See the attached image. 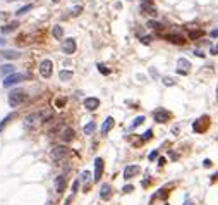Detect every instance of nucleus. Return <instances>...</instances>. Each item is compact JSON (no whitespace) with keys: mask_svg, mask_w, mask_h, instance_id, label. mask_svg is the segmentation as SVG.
I'll use <instances>...</instances> for the list:
<instances>
[{"mask_svg":"<svg viewBox=\"0 0 218 205\" xmlns=\"http://www.w3.org/2000/svg\"><path fill=\"white\" fill-rule=\"evenodd\" d=\"M201 36H203V31H201V30L189 31V38H191V40H198V38H201Z\"/></svg>","mask_w":218,"mask_h":205,"instance_id":"31","label":"nucleus"},{"mask_svg":"<svg viewBox=\"0 0 218 205\" xmlns=\"http://www.w3.org/2000/svg\"><path fill=\"white\" fill-rule=\"evenodd\" d=\"M101 174H103V159L96 157V159H95V178H93V181L98 183L100 178H101Z\"/></svg>","mask_w":218,"mask_h":205,"instance_id":"8","label":"nucleus"},{"mask_svg":"<svg viewBox=\"0 0 218 205\" xmlns=\"http://www.w3.org/2000/svg\"><path fill=\"white\" fill-rule=\"evenodd\" d=\"M156 157H158V152H156V150H153V152L149 153V157H148V159H149V161H155Z\"/></svg>","mask_w":218,"mask_h":205,"instance_id":"38","label":"nucleus"},{"mask_svg":"<svg viewBox=\"0 0 218 205\" xmlns=\"http://www.w3.org/2000/svg\"><path fill=\"white\" fill-rule=\"evenodd\" d=\"M216 100H218V88H216Z\"/></svg>","mask_w":218,"mask_h":205,"instance_id":"48","label":"nucleus"},{"mask_svg":"<svg viewBox=\"0 0 218 205\" xmlns=\"http://www.w3.org/2000/svg\"><path fill=\"white\" fill-rule=\"evenodd\" d=\"M17 26H19V22H9L7 26H2V33L4 35H7V33H14L16 30H17Z\"/></svg>","mask_w":218,"mask_h":205,"instance_id":"21","label":"nucleus"},{"mask_svg":"<svg viewBox=\"0 0 218 205\" xmlns=\"http://www.w3.org/2000/svg\"><path fill=\"white\" fill-rule=\"evenodd\" d=\"M210 36H211V38H218V30H213V31L210 33Z\"/></svg>","mask_w":218,"mask_h":205,"instance_id":"41","label":"nucleus"},{"mask_svg":"<svg viewBox=\"0 0 218 205\" xmlns=\"http://www.w3.org/2000/svg\"><path fill=\"white\" fill-rule=\"evenodd\" d=\"M70 198H72V197H69V198H67V200H65V203H64V205H69V202H70Z\"/></svg>","mask_w":218,"mask_h":205,"instance_id":"46","label":"nucleus"},{"mask_svg":"<svg viewBox=\"0 0 218 205\" xmlns=\"http://www.w3.org/2000/svg\"><path fill=\"white\" fill-rule=\"evenodd\" d=\"M113 117H107V119H105V123L101 124V134H108V131L112 129V128H113Z\"/></svg>","mask_w":218,"mask_h":205,"instance_id":"19","label":"nucleus"},{"mask_svg":"<svg viewBox=\"0 0 218 205\" xmlns=\"http://www.w3.org/2000/svg\"><path fill=\"white\" fill-rule=\"evenodd\" d=\"M89 178H91V174H89V171H82V172H81L82 190H84V191H88V188H89Z\"/></svg>","mask_w":218,"mask_h":205,"instance_id":"20","label":"nucleus"},{"mask_svg":"<svg viewBox=\"0 0 218 205\" xmlns=\"http://www.w3.org/2000/svg\"><path fill=\"white\" fill-rule=\"evenodd\" d=\"M203 165H204V167H211V161H210V159H206V161L203 162Z\"/></svg>","mask_w":218,"mask_h":205,"instance_id":"42","label":"nucleus"},{"mask_svg":"<svg viewBox=\"0 0 218 205\" xmlns=\"http://www.w3.org/2000/svg\"><path fill=\"white\" fill-rule=\"evenodd\" d=\"M189 71H191V62H189L187 59H179L177 60V72L179 74H182V76H185V74H189Z\"/></svg>","mask_w":218,"mask_h":205,"instance_id":"7","label":"nucleus"},{"mask_svg":"<svg viewBox=\"0 0 218 205\" xmlns=\"http://www.w3.org/2000/svg\"><path fill=\"white\" fill-rule=\"evenodd\" d=\"M78 188H79V181H74V184H72V195L78 191Z\"/></svg>","mask_w":218,"mask_h":205,"instance_id":"40","label":"nucleus"},{"mask_svg":"<svg viewBox=\"0 0 218 205\" xmlns=\"http://www.w3.org/2000/svg\"><path fill=\"white\" fill-rule=\"evenodd\" d=\"M95 129H96V123H95V121H91V123H88L84 126V133L86 134H93V133H95Z\"/></svg>","mask_w":218,"mask_h":205,"instance_id":"25","label":"nucleus"},{"mask_svg":"<svg viewBox=\"0 0 218 205\" xmlns=\"http://www.w3.org/2000/svg\"><path fill=\"white\" fill-rule=\"evenodd\" d=\"M165 157H160V159H158V165H163V164H165Z\"/></svg>","mask_w":218,"mask_h":205,"instance_id":"43","label":"nucleus"},{"mask_svg":"<svg viewBox=\"0 0 218 205\" xmlns=\"http://www.w3.org/2000/svg\"><path fill=\"white\" fill-rule=\"evenodd\" d=\"M96 67H98V71H100L101 72V74H105V76H108V74H110V69H108V67L107 66H105V64H98V66H96Z\"/></svg>","mask_w":218,"mask_h":205,"instance_id":"32","label":"nucleus"},{"mask_svg":"<svg viewBox=\"0 0 218 205\" xmlns=\"http://www.w3.org/2000/svg\"><path fill=\"white\" fill-rule=\"evenodd\" d=\"M210 54H211V55H218V43L213 45V47L210 49Z\"/></svg>","mask_w":218,"mask_h":205,"instance_id":"37","label":"nucleus"},{"mask_svg":"<svg viewBox=\"0 0 218 205\" xmlns=\"http://www.w3.org/2000/svg\"><path fill=\"white\" fill-rule=\"evenodd\" d=\"M31 9H33V5H31V4H28V5H24V7L17 9V12H16V16H24V14H26V12H29Z\"/></svg>","mask_w":218,"mask_h":205,"instance_id":"26","label":"nucleus"},{"mask_svg":"<svg viewBox=\"0 0 218 205\" xmlns=\"http://www.w3.org/2000/svg\"><path fill=\"white\" fill-rule=\"evenodd\" d=\"M28 78H31V76L29 74H21V72H12V74L5 76L4 81H2V85H4V88H9V86L17 85V83L24 81V79H28Z\"/></svg>","mask_w":218,"mask_h":205,"instance_id":"2","label":"nucleus"},{"mask_svg":"<svg viewBox=\"0 0 218 205\" xmlns=\"http://www.w3.org/2000/svg\"><path fill=\"white\" fill-rule=\"evenodd\" d=\"M184 205H194V203H192V202H191V200H187V202H185V203H184Z\"/></svg>","mask_w":218,"mask_h":205,"instance_id":"45","label":"nucleus"},{"mask_svg":"<svg viewBox=\"0 0 218 205\" xmlns=\"http://www.w3.org/2000/svg\"><path fill=\"white\" fill-rule=\"evenodd\" d=\"M206 126H208V117L204 116V117H199V119L194 123V131H198V133H203L204 129H206Z\"/></svg>","mask_w":218,"mask_h":205,"instance_id":"16","label":"nucleus"},{"mask_svg":"<svg viewBox=\"0 0 218 205\" xmlns=\"http://www.w3.org/2000/svg\"><path fill=\"white\" fill-rule=\"evenodd\" d=\"M194 55H198V57H204V54L201 52V50H194Z\"/></svg>","mask_w":218,"mask_h":205,"instance_id":"44","label":"nucleus"},{"mask_svg":"<svg viewBox=\"0 0 218 205\" xmlns=\"http://www.w3.org/2000/svg\"><path fill=\"white\" fill-rule=\"evenodd\" d=\"M26 100H28V95L24 90H14V91L9 93V105L11 107H17V105L24 104Z\"/></svg>","mask_w":218,"mask_h":205,"instance_id":"1","label":"nucleus"},{"mask_svg":"<svg viewBox=\"0 0 218 205\" xmlns=\"http://www.w3.org/2000/svg\"><path fill=\"white\" fill-rule=\"evenodd\" d=\"M2 45H5V40H2V38H0V47H2Z\"/></svg>","mask_w":218,"mask_h":205,"instance_id":"47","label":"nucleus"},{"mask_svg":"<svg viewBox=\"0 0 218 205\" xmlns=\"http://www.w3.org/2000/svg\"><path fill=\"white\" fill-rule=\"evenodd\" d=\"M40 74L43 76V78H50V76L53 74V64H52V60H48V59L41 60V62H40Z\"/></svg>","mask_w":218,"mask_h":205,"instance_id":"5","label":"nucleus"},{"mask_svg":"<svg viewBox=\"0 0 218 205\" xmlns=\"http://www.w3.org/2000/svg\"><path fill=\"white\" fill-rule=\"evenodd\" d=\"M67 155H69V148L64 147V145H57V147H53V148H52V159L55 162L64 161Z\"/></svg>","mask_w":218,"mask_h":205,"instance_id":"3","label":"nucleus"},{"mask_svg":"<svg viewBox=\"0 0 218 205\" xmlns=\"http://www.w3.org/2000/svg\"><path fill=\"white\" fill-rule=\"evenodd\" d=\"M52 2H59V0H52Z\"/></svg>","mask_w":218,"mask_h":205,"instance_id":"49","label":"nucleus"},{"mask_svg":"<svg viewBox=\"0 0 218 205\" xmlns=\"http://www.w3.org/2000/svg\"><path fill=\"white\" fill-rule=\"evenodd\" d=\"M0 55L4 57V59L14 60V59H19V57H21V54L16 52V50H2V52H0Z\"/></svg>","mask_w":218,"mask_h":205,"instance_id":"18","label":"nucleus"},{"mask_svg":"<svg viewBox=\"0 0 218 205\" xmlns=\"http://www.w3.org/2000/svg\"><path fill=\"white\" fill-rule=\"evenodd\" d=\"M65 104H67V98L65 97H59L55 100V107L57 109H64V107H65Z\"/></svg>","mask_w":218,"mask_h":205,"instance_id":"27","label":"nucleus"},{"mask_svg":"<svg viewBox=\"0 0 218 205\" xmlns=\"http://www.w3.org/2000/svg\"><path fill=\"white\" fill-rule=\"evenodd\" d=\"M139 40H141V43H144V45H149V43H151V36H141Z\"/></svg>","mask_w":218,"mask_h":205,"instance_id":"35","label":"nucleus"},{"mask_svg":"<svg viewBox=\"0 0 218 205\" xmlns=\"http://www.w3.org/2000/svg\"><path fill=\"white\" fill-rule=\"evenodd\" d=\"M11 119H14V114H9L7 117H4V119L0 121V133H2V129H4L5 126H7V123H9Z\"/></svg>","mask_w":218,"mask_h":205,"instance_id":"29","label":"nucleus"},{"mask_svg":"<svg viewBox=\"0 0 218 205\" xmlns=\"http://www.w3.org/2000/svg\"><path fill=\"white\" fill-rule=\"evenodd\" d=\"M162 81H163V85H165V86H174L175 85V79L174 78H168V76H165Z\"/></svg>","mask_w":218,"mask_h":205,"instance_id":"33","label":"nucleus"},{"mask_svg":"<svg viewBox=\"0 0 218 205\" xmlns=\"http://www.w3.org/2000/svg\"><path fill=\"white\" fill-rule=\"evenodd\" d=\"M12 72H14V66H12V64L0 66V74H12Z\"/></svg>","mask_w":218,"mask_h":205,"instance_id":"23","label":"nucleus"},{"mask_svg":"<svg viewBox=\"0 0 218 205\" xmlns=\"http://www.w3.org/2000/svg\"><path fill=\"white\" fill-rule=\"evenodd\" d=\"M59 79L60 81H69V79H72V71H60Z\"/></svg>","mask_w":218,"mask_h":205,"instance_id":"24","label":"nucleus"},{"mask_svg":"<svg viewBox=\"0 0 218 205\" xmlns=\"http://www.w3.org/2000/svg\"><path fill=\"white\" fill-rule=\"evenodd\" d=\"M81 11H82V9L78 5V7H74V9H72V14H74V16H78V14H81Z\"/></svg>","mask_w":218,"mask_h":205,"instance_id":"39","label":"nucleus"},{"mask_svg":"<svg viewBox=\"0 0 218 205\" xmlns=\"http://www.w3.org/2000/svg\"><path fill=\"white\" fill-rule=\"evenodd\" d=\"M151 136H153V131H151V129H148L146 133L143 134V142H148V140H151Z\"/></svg>","mask_w":218,"mask_h":205,"instance_id":"34","label":"nucleus"},{"mask_svg":"<svg viewBox=\"0 0 218 205\" xmlns=\"http://www.w3.org/2000/svg\"><path fill=\"white\" fill-rule=\"evenodd\" d=\"M141 11H143L144 14H149V16L158 14V12H156V7L149 2V0H143V2H141Z\"/></svg>","mask_w":218,"mask_h":205,"instance_id":"12","label":"nucleus"},{"mask_svg":"<svg viewBox=\"0 0 218 205\" xmlns=\"http://www.w3.org/2000/svg\"><path fill=\"white\" fill-rule=\"evenodd\" d=\"M62 52L67 55H72L76 52V40L74 38H65L62 40Z\"/></svg>","mask_w":218,"mask_h":205,"instance_id":"6","label":"nucleus"},{"mask_svg":"<svg viewBox=\"0 0 218 205\" xmlns=\"http://www.w3.org/2000/svg\"><path fill=\"white\" fill-rule=\"evenodd\" d=\"M170 117H172V114L167 110V109H156V110L153 112V119H155V123H160V124L168 123Z\"/></svg>","mask_w":218,"mask_h":205,"instance_id":"4","label":"nucleus"},{"mask_svg":"<svg viewBox=\"0 0 218 205\" xmlns=\"http://www.w3.org/2000/svg\"><path fill=\"white\" fill-rule=\"evenodd\" d=\"M143 123H144V117H143V116H137L136 119L132 121V124H131V129H134V128H137V126H139V124H143Z\"/></svg>","mask_w":218,"mask_h":205,"instance_id":"30","label":"nucleus"},{"mask_svg":"<svg viewBox=\"0 0 218 205\" xmlns=\"http://www.w3.org/2000/svg\"><path fill=\"white\" fill-rule=\"evenodd\" d=\"M110 197H112V186L110 184H103L100 188V198L101 200H108Z\"/></svg>","mask_w":218,"mask_h":205,"instance_id":"17","label":"nucleus"},{"mask_svg":"<svg viewBox=\"0 0 218 205\" xmlns=\"http://www.w3.org/2000/svg\"><path fill=\"white\" fill-rule=\"evenodd\" d=\"M165 40L170 41V43H175V45H184L185 43V38L179 33H167L165 35Z\"/></svg>","mask_w":218,"mask_h":205,"instance_id":"10","label":"nucleus"},{"mask_svg":"<svg viewBox=\"0 0 218 205\" xmlns=\"http://www.w3.org/2000/svg\"><path fill=\"white\" fill-rule=\"evenodd\" d=\"M141 172V167L139 165H136V164H132V165H127L126 169H124V178L126 179H132L136 174H139Z\"/></svg>","mask_w":218,"mask_h":205,"instance_id":"13","label":"nucleus"},{"mask_svg":"<svg viewBox=\"0 0 218 205\" xmlns=\"http://www.w3.org/2000/svg\"><path fill=\"white\" fill-rule=\"evenodd\" d=\"M132 190H134V186H132V184H126V186L122 188V191H124V193H131Z\"/></svg>","mask_w":218,"mask_h":205,"instance_id":"36","label":"nucleus"},{"mask_svg":"<svg viewBox=\"0 0 218 205\" xmlns=\"http://www.w3.org/2000/svg\"><path fill=\"white\" fill-rule=\"evenodd\" d=\"M65 186H67V179H65V176L62 174L55 179V191L60 195L62 191H65Z\"/></svg>","mask_w":218,"mask_h":205,"instance_id":"15","label":"nucleus"},{"mask_svg":"<svg viewBox=\"0 0 218 205\" xmlns=\"http://www.w3.org/2000/svg\"><path fill=\"white\" fill-rule=\"evenodd\" d=\"M43 117H45V110L34 112V114H29V116H26V123H28V124H33V123H43Z\"/></svg>","mask_w":218,"mask_h":205,"instance_id":"14","label":"nucleus"},{"mask_svg":"<svg viewBox=\"0 0 218 205\" xmlns=\"http://www.w3.org/2000/svg\"><path fill=\"white\" fill-rule=\"evenodd\" d=\"M100 107V98H96V97H88L84 98V109L89 112L96 110V109Z\"/></svg>","mask_w":218,"mask_h":205,"instance_id":"9","label":"nucleus"},{"mask_svg":"<svg viewBox=\"0 0 218 205\" xmlns=\"http://www.w3.org/2000/svg\"><path fill=\"white\" fill-rule=\"evenodd\" d=\"M146 26H148L149 30H155V31L162 30V24H160V22H156V21H148V24H146Z\"/></svg>","mask_w":218,"mask_h":205,"instance_id":"28","label":"nucleus"},{"mask_svg":"<svg viewBox=\"0 0 218 205\" xmlns=\"http://www.w3.org/2000/svg\"><path fill=\"white\" fill-rule=\"evenodd\" d=\"M74 138H76V133H74V129H72V128H64L62 133H60V140H62L64 143L72 142Z\"/></svg>","mask_w":218,"mask_h":205,"instance_id":"11","label":"nucleus"},{"mask_svg":"<svg viewBox=\"0 0 218 205\" xmlns=\"http://www.w3.org/2000/svg\"><path fill=\"white\" fill-rule=\"evenodd\" d=\"M52 35H53V38H55V40H62V36H64V28H62V26H53Z\"/></svg>","mask_w":218,"mask_h":205,"instance_id":"22","label":"nucleus"}]
</instances>
